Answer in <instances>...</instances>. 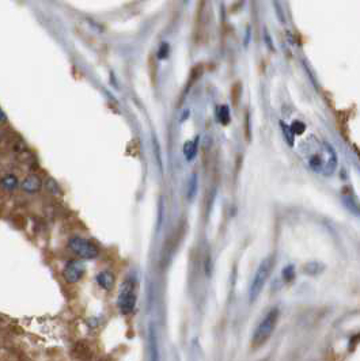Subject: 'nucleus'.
<instances>
[{"label": "nucleus", "instance_id": "1a4fd4ad", "mask_svg": "<svg viewBox=\"0 0 360 361\" xmlns=\"http://www.w3.org/2000/svg\"><path fill=\"white\" fill-rule=\"evenodd\" d=\"M197 154V140L194 142H186L184 146V155L188 160H192Z\"/></svg>", "mask_w": 360, "mask_h": 361}, {"label": "nucleus", "instance_id": "f257e3e1", "mask_svg": "<svg viewBox=\"0 0 360 361\" xmlns=\"http://www.w3.org/2000/svg\"><path fill=\"white\" fill-rule=\"evenodd\" d=\"M308 166L313 171L325 176H332L337 167V155L330 144L319 142L317 151L313 152L307 159Z\"/></svg>", "mask_w": 360, "mask_h": 361}, {"label": "nucleus", "instance_id": "f03ea898", "mask_svg": "<svg viewBox=\"0 0 360 361\" xmlns=\"http://www.w3.org/2000/svg\"><path fill=\"white\" fill-rule=\"evenodd\" d=\"M279 320V310L273 308L266 314L265 318L262 319L258 326L256 328L253 337H251V345L254 348H258L264 345L272 336V332H275L276 324Z\"/></svg>", "mask_w": 360, "mask_h": 361}, {"label": "nucleus", "instance_id": "f8f14e48", "mask_svg": "<svg viewBox=\"0 0 360 361\" xmlns=\"http://www.w3.org/2000/svg\"><path fill=\"white\" fill-rule=\"evenodd\" d=\"M218 120L223 125H227L230 122V112L227 106H220L218 109Z\"/></svg>", "mask_w": 360, "mask_h": 361}, {"label": "nucleus", "instance_id": "0eeeda50", "mask_svg": "<svg viewBox=\"0 0 360 361\" xmlns=\"http://www.w3.org/2000/svg\"><path fill=\"white\" fill-rule=\"evenodd\" d=\"M40 188H41V180L37 176H26L22 182V189L28 193H37Z\"/></svg>", "mask_w": 360, "mask_h": 361}, {"label": "nucleus", "instance_id": "dca6fc26", "mask_svg": "<svg viewBox=\"0 0 360 361\" xmlns=\"http://www.w3.org/2000/svg\"><path fill=\"white\" fill-rule=\"evenodd\" d=\"M264 42H265L266 48L269 49V50H275V46H273V41H272V37H270V34L269 32L266 30V28H264Z\"/></svg>", "mask_w": 360, "mask_h": 361}, {"label": "nucleus", "instance_id": "412c9836", "mask_svg": "<svg viewBox=\"0 0 360 361\" xmlns=\"http://www.w3.org/2000/svg\"><path fill=\"white\" fill-rule=\"evenodd\" d=\"M184 3L185 4H188V3H189V0H184Z\"/></svg>", "mask_w": 360, "mask_h": 361}, {"label": "nucleus", "instance_id": "20e7f679", "mask_svg": "<svg viewBox=\"0 0 360 361\" xmlns=\"http://www.w3.org/2000/svg\"><path fill=\"white\" fill-rule=\"evenodd\" d=\"M68 248L82 260H94L100 254L94 243L81 236L71 238L68 240Z\"/></svg>", "mask_w": 360, "mask_h": 361}, {"label": "nucleus", "instance_id": "a211bd4d", "mask_svg": "<svg viewBox=\"0 0 360 361\" xmlns=\"http://www.w3.org/2000/svg\"><path fill=\"white\" fill-rule=\"evenodd\" d=\"M196 188H197V182H196V176H192L189 185V198H193L194 193H196Z\"/></svg>", "mask_w": 360, "mask_h": 361}, {"label": "nucleus", "instance_id": "f3484780", "mask_svg": "<svg viewBox=\"0 0 360 361\" xmlns=\"http://www.w3.org/2000/svg\"><path fill=\"white\" fill-rule=\"evenodd\" d=\"M283 276H284L285 281H291L294 278V268L292 266H287L284 270H283Z\"/></svg>", "mask_w": 360, "mask_h": 361}, {"label": "nucleus", "instance_id": "aec40b11", "mask_svg": "<svg viewBox=\"0 0 360 361\" xmlns=\"http://www.w3.org/2000/svg\"><path fill=\"white\" fill-rule=\"evenodd\" d=\"M6 120H7V117H6V114L3 110L0 109V122H5Z\"/></svg>", "mask_w": 360, "mask_h": 361}, {"label": "nucleus", "instance_id": "2eb2a0df", "mask_svg": "<svg viewBox=\"0 0 360 361\" xmlns=\"http://www.w3.org/2000/svg\"><path fill=\"white\" fill-rule=\"evenodd\" d=\"M169 52H170V49H169V44H166V42L161 44L159 50H158V58H159V60L166 58V57L169 56Z\"/></svg>", "mask_w": 360, "mask_h": 361}, {"label": "nucleus", "instance_id": "9b49d317", "mask_svg": "<svg viewBox=\"0 0 360 361\" xmlns=\"http://www.w3.org/2000/svg\"><path fill=\"white\" fill-rule=\"evenodd\" d=\"M272 4H273V10H275V14L277 20H279L281 24H287V16H285L284 8H283V6L280 4L279 0H272Z\"/></svg>", "mask_w": 360, "mask_h": 361}, {"label": "nucleus", "instance_id": "39448f33", "mask_svg": "<svg viewBox=\"0 0 360 361\" xmlns=\"http://www.w3.org/2000/svg\"><path fill=\"white\" fill-rule=\"evenodd\" d=\"M136 304V294H135V285L131 280H125L120 288L119 307L123 314L132 312Z\"/></svg>", "mask_w": 360, "mask_h": 361}, {"label": "nucleus", "instance_id": "7ed1b4c3", "mask_svg": "<svg viewBox=\"0 0 360 361\" xmlns=\"http://www.w3.org/2000/svg\"><path fill=\"white\" fill-rule=\"evenodd\" d=\"M273 265H275V258L270 256H266L264 261L261 262L258 269H257L256 274L253 277V281H251L250 285V290H249V298H250V302H254V300L260 296V294L264 290L265 286L266 281L269 278L270 273H272V269H273Z\"/></svg>", "mask_w": 360, "mask_h": 361}, {"label": "nucleus", "instance_id": "4468645a", "mask_svg": "<svg viewBox=\"0 0 360 361\" xmlns=\"http://www.w3.org/2000/svg\"><path fill=\"white\" fill-rule=\"evenodd\" d=\"M291 130L294 132L295 136H298V134L304 133V130H306V125H304L303 122H300V121H294L292 125H291Z\"/></svg>", "mask_w": 360, "mask_h": 361}, {"label": "nucleus", "instance_id": "ddd939ff", "mask_svg": "<svg viewBox=\"0 0 360 361\" xmlns=\"http://www.w3.org/2000/svg\"><path fill=\"white\" fill-rule=\"evenodd\" d=\"M281 124V129H283V133H284V138H287V142H288L289 146H294V132L291 130V126H287L284 122H280Z\"/></svg>", "mask_w": 360, "mask_h": 361}, {"label": "nucleus", "instance_id": "6ab92c4d", "mask_svg": "<svg viewBox=\"0 0 360 361\" xmlns=\"http://www.w3.org/2000/svg\"><path fill=\"white\" fill-rule=\"evenodd\" d=\"M250 38H251V28L250 26H246V28H245V38H243V45H245V48L249 46Z\"/></svg>", "mask_w": 360, "mask_h": 361}, {"label": "nucleus", "instance_id": "9d476101", "mask_svg": "<svg viewBox=\"0 0 360 361\" xmlns=\"http://www.w3.org/2000/svg\"><path fill=\"white\" fill-rule=\"evenodd\" d=\"M0 185L6 190H14L18 186V178L15 176H3V180H0Z\"/></svg>", "mask_w": 360, "mask_h": 361}, {"label": "nucleus", "instance_id": "423d86ee", "mask_svg": "<svg viewBox=\"0 0 360 361\" xmlns=\"http://www.w3.org/2000/svg\"><path fill=\"white\" fill-rule=\"evenodd\" d=\"M83 274H85V266L81 261L71 260V261L67 262L66 268H64V278H66L67 282L75 284L81 280Z\"/></svg>", "mask_w": 360, "mask_h": 361}, {"label": "nucleus", "instance_id": "6e6552de", "mask_svg": "<svg viewBox=\"0 0 360 361\" xmlns=\"http://www.w3.org/2000/svg\"><path fill=\"white\" fill-rule=\"evenodd\" d=\"M97 282H98L100 286H102L104 290H109L114 286V282H116V280H114L113 273H110V272H108V270H104V272H101L100 274L97 276Z\"/></svg>", "mask_w": 360, "mask_h": 361}]
</instances>
